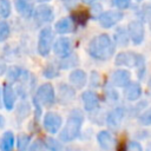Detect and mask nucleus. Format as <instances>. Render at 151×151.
Listing matches in <instances>:
<instances>
[{"mask_svg":"<svg viewBox=\"0 0 151 151\" xmlns=\"http://www.w3.org/2000/svg\"><path fill=\"white\" fill-rule=\"evenodd\" d=\"M114 52L116 44L111 39V37L105 33L93 37L87 45V53L90 54V57L99 61H106L111 59Z\"/></svg>","mask_w":151,"mask_h":151,"instance_id":"obj_1","label":"nucleus"},{"mask_svg":"<svg viewBox=\"0 0 151 151\" xmlns=\"http://www.w3.org/2000/svg\"><path fill=\"white\" fill-rule=\"evenodd\" d=\"M84 119L85 118L83 111L79 109H73L70 112L65 124H63L60 131L58 132L59 139L63 143H71L74 139H77L80 136Z\"/></svg>","mask_w":151,"mask_h":151,"instance_id":"obj_2","label":"nucleus"},{"mask_svg":"<svg viewBox=\"0 0 151 151\" xmlns=\"http://www.w3.org/2000/svg\"><path fill=\"white\" fill-rule=\"evenodd\" d=\"M114 64L117 66H126V67H134L138 71V78L143 79L145 74V59L142 54L127 51L120 52L114 58Z\"/></svg>","mask_w":151,"mask_h":151,"instance_id":"obj_3","label":"nucleus"},{"mask_svg":"<svg viewBox=\"0 0 151 151\" xmlns=\"http://www.w3.org/2000/svg\"><path fill=\"white\" fill-rule=\"evenodd\" d=\"M33 99L37 100L42 107L53 106L57 101V93H55V90H54L53 85L51 83L41 84L37 88V91L33 96Z\"/></svg>","mask_w":151,"mask_h":151,"instance_id":"obj_4","label":"nucleus"},{"mask_svg":"<svg viewBox=\"0 0 151 151\" xmlns=\"http://www.w3.org/2000/svg\"><path fill=\"white\" fill-rule=\"evenodd\" d=\"M63 124H64L63 117L58 112L48 111L42 117V127L47 133H50L52 136L60 131Z\"/></svg>","mask_w":151,"mask_h":151,"instance_id":"obj_5","label":"nucleus"},{"mask_svg":"<svg viewBox=\"0 0 151 151\" xmlns=\"http://www.w3.org/2000/svg\"><path fill=\"white\" fill-rule=\"evenodd\" d=\"M53 40H54V35H53L52 28L44 27L40 31L39 38H38V53L41 57H47L50 54L53 46Z\"/></svg>","mask_w":151,"mask_h":151,"instance_id":"obj_6","label":"nucleus"},{"mask_svg":"<svg viewBox=\"0 0 151 151\" xmlns=\"http://www.w3.org/2000/svg\"><path fill=\"white\" fill-rule=\"evenodd\" d=\"M126 113H127V111L124 106H116L114 109H112L111 111L107 112V114L105 117V123L107 124V126L110 129L116 130L120 126Z\"/></svg>","mask_w":151,"mask_h":151,"instance_id":"obj_7","label":"nucleus"},{"mask_svg":"<svg viewBox=\"0 0 151 151\" xmlns=\"http://www.w3.org/2000/svg\"><path fill=\"white\" fill-rule=\"evenodd\" d=\"M127 34L134 45H140L145 37L144 25L139 20H133L127 25Z\"/></svg>","mask_w":151,"mask_h":151,"instance_id":"obj_8","label":"nucleus"},{"mask_svg":"<svg viewBox=\"0 0 151 151\" xmlns=\"http://www.w3.org/2000/svg\"><path fill=\"white\" fill-rule=\"evenodd\" d=\"M123 13L119 11H106V12H101L100 15L98 17L99 24L101 27L104 28H111L113 27L116 24H118L122 19H123Z\"/></svg>","mask_w":151,"mask_h":151,"instance_id":"obj_9","label":"nucleus"},{"mask_svg":"<svg viewBox=\"0 0 151 151\" xmlns=\"http://www.w3.org/2000/svg\"><path fill=\"white\" fill-rule=\"evenodd\" d=\"M52 48H53V52L57 57L64 58V57L72 53L73 45H72L71 39H68L67 37H60L53 42Z\"/></svg>","mask_w":151,"mask_h":151,"instance_id":"obj_10","label":"nucleus"},{"mask_svg":"<svg viewBox=\"0 0 151 151\" xmlns=\"http://www.w3.org/2000/svg\"><path fill=\"white\" fill-rule=\"evenodd\" d=\"M97 143L104 151H113L117 146V140L113 134L107 130H101L97 133Z\"/></svg>","mask_w":151,"mask_h":151,"instance_id":"obj_11","label":"nucleus"},{"mask_svg":"<svg viewBox=\"0 0 151 151\" xmlns=\"http://www.w3.org/2000/svg\"><path fill=\"white\" fill-rule=\"evenodd\" d=\"M123 94L127 101H138L143 94V88L140 83L130 81L125 87H123Z\"/></svg>","mask_w":151,"mask_h":151,"instance_id":"obj_12","label":"nucleus"},{"mask_svg":"<svg viewBox=\"0 0 151 151\" xmlns=\"http://www.w3.org/2000/svg\"><path fill=\"white\" fill-rule=\"evenodd\" d=\"M81 101L85 111L92 112L99 107V96L92 90H86L81 93Z\"/></svg>","mask_w":151,"mask_h":151,"instance_id":"obj_13","label":"nucleus"},{"mask_svg":"<svg viewBox=\"0 0 151 151\" xmlns=\"http://www.w3.org/2000/svg\"><path fill=\"white\" fill-rule=\"evenodd\" d=\"M131 81V73L126 68H117L111 74V84L116 87H125Z\"/></svg>","mask_w":151,"mask_h":151,"instance_id":"obj_14","label":"nucleus"},{"mask_svg":"<svg viewBox=\"0 0 151 151\" xmlns=\"http://www.w3.org/2000/svg\"><path fill=\"white\" fill-rule=\"evenodd\" d=\"M31 76L32 74H29L28 71H26L25 68H21L19 66H11L7 70V80L9 84L26 81L27 79H29Z\"/></svg>","mask_w":151,"mask_h":151,"instance_id":"obj_15","label":"nucleus"},{"mask_svg":"<svg viewBox=\"0 0 151 151\" xmlns=\"http://www.w3.org/2000/svg\"><path fill=\"white\" fill-rule=\"evenodd\" d=\"M58 100L61 105H67L76 98V88L70 84H59L58 86Z\"/></svg>","mask_w":151,"mask_h":151,"instance_id":"obj_16","label":"nucleus"},{"mask_svg":"<svg viewBox=\"0 0 151 151\" xmlns=\"http://www.w3.org/2000/svg\"><path fill=\"white\" fill-rule=\"evenodd\" d=\"M15 101H17V92L13 88V86L9 83L4 84L2 87V104L4 107L8 111H12L15 106Z\"/></svg>","mask_w":151,"mask_h":151,"instance_id":"obj_17","label":"nucleus"},{"mask_svg":"<svg viewBox=\"0 0 151 151\" xmlns=\"http://www.w3.org/2000/svg\"><path fill=\"white\" fill-rule=\"evenodd\" d=\"M33 17L38 24H46L53 20V8L48 5H40L33 11Z\"/></svg>","mask_w":151,"mask_h":151,"instance_id":"obj_18","label":"nucleus"},{"mask_svg":"<svg viewBox=\"0 0 151 151\" xmlns=\"http://www.w3.org/2000/svg\"><path fill=\"white\" fill-rule=\"evenodd\" d=\"M68 81L76 90H81L87 84V74L81 68H74L68 74Z\"/></svg>","mask_w":151,"mask_h":151,"instance_id":"obj_19","label":"nucleus"},{"mask_svg":"<svg viewBox=\"0 0 151 151\" xmlns=\"http://www.w3.org/2000/svg\"><path fill=\"white\" fill-rule=\"evenodd\" d=\"M14 5L21 17L29 18L33 14V0H14Z\"/></svg>","mask_w":151,"mask_h":151,"instance_id":"obj_20","label":"nucleus"},{"mask_svg":"<svg viewBox=\"0 0 151 151\" xmlns=\"http://www.w3.org/2000/svg\"><path fill=\"white\" fill-rule=\"evenodd\" d=\"M14 134L12 131H5L0 139V151H13L14 147Z\"/></svg>","mask_w":151,"mask_h":151,"instance_id":"obj_21","label":"nucleus"},{"mask_svg":"<svg viewBox=\"0 0 151 151\" xmlns=\"http://www.w3.org/2000/svg\"><path fill=\"white\" fill-rule=\"evenodd\" d=\"M78 64H79V59L77 54L71 53L64 58H60L58 63V67L60 70H70V68H74L76 66H78Z\"/></svg>","mask_w":151,"mask_h":151,"instance_id":"obj_22","label":"nucleus"},{"mask_svg":"<svg viewBox=\"0 0 151 151\" xmlns=\"http://www.w3.org/2000/svg\"><path fill=\"white\" fill-rule=\"evenodd\" d=\"M72 28H73V21L70 18H63L59 21H57V24L54 25V29L59 34L70 33L72 31Z\"/></svg>","mask_w":151,"mask_h":151,"instance_id":"obj_23","label":"nucleus"},{"mask_svg":"<svg viewBox=\"0 0 151 151\" xmlns=\"http://www.w3.org/2000/svg\"><path fill=\"white\" fill-rule=\"evenodd\" d=\"M129 40H130V38L127 34V29L119 27L114 33V44L120 47H125V46H127Z\"/></svg>","mask_w":151,"mask_h":151,"instance_id":"obj_24","label":"nucleus"},{"mask_svg":"<svg viewBox=\"0 0 151 151\" xmlns=\"http://www.w3.org/2000/svg\"><path fill=\"white\" fill-rule=\"evenodd\" d=\"M116 88L117 87L113 86L112 84L106 85L104 87V97H105L106 101H109L111 104H116L119 100V93H118V91Z\"/></svg>","mask_w":151,"mask_h":151,"instance_id":"obj_25","label":"nucleus"},{"mask_svg":"<svg viewBox=\"0 0 151 151\" xmlns=\"http://www.w3.org/2000/svg\"><path fill=\"white\" fill-rule=\"evenodd\" d=\"M44 144L47 151H64L65 150L63 146V142L53 137H46L44 139Z\"/></svg>","mask_w":151,"mask_h":151,"instance_id":"obj_26","label":"nucleus"},{"mask_svg":"<svg viewBox=\"0 0 151 151\" xmlns=\"http://www.w3.org/2000/svg\"><path fill=\"white\" fill-rule=\"evenodd\" d=\"M29 113H31V105H29L26 100L21 101V103L17 106V113H15V116H17V119H18L19 122H21V120H24L25 118H27V117L29 116Z\"/></svg>","mask_w":151,"mask_h":151,"instance_id":"obj_27","label":"nucleus"},{"mask_svg":"<svg viewBox=\"0 0 151 151\" xmlns=\"http://www.w3.org/2000/svg\"><path fill=\"white\" fill-rule=\"evenodd\" d=\"M31 140H32V137L29 134H27L25 132L20 133L15 139L18 151H27V149H28V146L31 144Z\"/></svg>","mask_w":151,"mask_h":151,"instance_id":"obj_28","label":"nucleus"},{"mask_svg":"<svg viewBox=\"0 0 151 151\" xmlns=\"http://www.w3.org/2000/svg\"><path fill=\"white\" fill-rule=\"evenodd\" d=\"M59 67L55 66L54 64H47L44 68H42V76L46 79H54L57 77H59Z\"/></svg>","mask_w":151,"mask_h":151,"instance_id":"obj_29","label":"nucleus"},{"mask_svg":"<svg viewBox=\"0 0 151 151\" xmlns=\"http://www.w3.org/2000/svg\"><path fill=\"white\" fill-rule=\"evenodd\" d=\"M137 120H138L139 125H142V126H150L151 125V107L144 109L137 116Z\"/></svg>","mask_w":151,"mask_h":151,"instance_id":"obj_30","label":"nucleus"},{"mask_svg":"<svg viewBox=\"0 0 151 151\" xmlns=\"http://www.w3.org/2000/svg\"><path fill=\"white\" fill-rule=\"evenodd\" d=\"M88 18H90V13L88 12H86V11H78V12H74L72 14V18L71 19H72L73 22L84 26L87 22Z\"/></svg>","mask_w":151,"mask_h":151,"instance_id":"obj_31","label":"nucleus"},{"mask_svg":"<svg viewBox=\"0 0 151 151\" xmlns=\"http://www.w3.org/2000/svg\"><path fill=\"white\" fill-rule=\"evenodd\" d=\"M11 2L9 0H0V18L6 19L11 14Z\"/></svg>","mask_w":151,"mask_h":151,"instance_id":"obj_32","label":"nucleus"},{"mask_svg":"<svg viewBox=\"0 0 151 151\" xmlns=\"http://www.w3.org/2000/svg\"><path fill=\"white\" fill-rule=\"evenodd\" d=\"M11 33V28L9 25L5 21V20H0V42L5 41Z\"/></svg>","mask_w":151,"mask_h":151,"instance_id":"obj_33","label":"nucleus"},{"mask_svg":"<svg viewBox=\"0 0 151 151\" xmlns=\"http://www.w3.org/2000/svg\"><path fill=\"white\" fill-rule=\"evenodd\" d=\"M90 86L93 88H98L101 86V80H100V74L97 71H92L90 73Z\"/></svg>","mask_w":151,"mask_h":151,"instance_id":"obj_34","label":"nucleus"},{"mask_svg":"<svg viewBox=\"0 0 151 151\" xmlns=\"http://www.w3.org/2000/svg\"><path fill=\"white\" fill-rule=\"evenodd\" d=\"M122 151H144L143 150V146L137 140H130L125 144V146L123 147Z\"/></svg>","mask_w":151,"mask_h":151,"instance_id":"obj_35","label":"nucleus"},{"mask_svg":"<svg viewBox=\"0 0 151 151\" xmlns=\"http://www.w3.org/2000/svg\"><path fill=\"white\" fill-rule=\"evenodd\" d=\"M27 151H46L44 140H41V139H35L33 143L29 144Z\"/></svg>","mask_w":151,"mask_h":151,"instance_id":"obj_36","label":"nucleus"},{"mask_svg":"<svg viewBox=\"0 0 151 151\" xmlns=\"http://www.w3.org/2000/svg\"><path fill=\"white\" fill-rule=\"evenodd\" d=\"M113 4H114V6H117L118 8L125 9V8H127V7L130 6L131 0H113Z\"/></svg>","mask_w":151,"mask_h":151,"instance_id":"obj_37","label":"nucleus"},{"mask_svg":"<svg viewBox=\"0 0 151 151\" xmlns=\"http://www.w3.org/2000/svg\"><path fill=\"white\" fill-rule=\"evenodd\" d=\"M143 14H144V20L151 22V5H147L143 8Z\"/></svg>","mask_w":151,"mask_h":151,"instance_id":"obj_38","label":"nucleus"},{"mask_svg":"<svg viewBox=\"0 0 151 151\" xmlns=\"http://www.w3.org/2000/svg\"><path fill=\"white\" fill-rule=\"evenodd\" d=\"M5 125H6V118L2 114H0V129H4Z\"/></svg>","mask_w":151,"mask_h":151,"instance_id":"obj_39","label":"nucleus"},{"mask_svg":"<svg viewBox=\"0 0 151 151\" xmlns=\"http://www.w3.org/2000/svg\"><path fill=\"white\" fill-rule=\"evenodd\" d=\"M64 151H80L78 147H76V146H71V147H67V149H65Z\"/></svg>","mask_w":151,"mask_h":151,"instance_id":"obj_40","label":"nucleus"},{"mask_svg":"<svg viewBox=\"0 0 151 151\" xmlns=\"http://www.w3.org/2000/svg\"><path fill=\"white\" fill-rule=\"evenodd\" d=\"M4 107V104H2V90L0 87V109Z\"/></svg>","mask_w":151,"mask_h":151,"instance_id":"obj_41","label":"nucleus"},{"mask_svg":"<svg viewBox=\"0 0 151 151\" xmlns=\"http://www.w3.org/2000/svg\"><path fill=\"white\" fill-rule=\"evenodd\" d=\"M5 71H6V66L0 65V76H1V74H4V73H5Z\"/></svg>","mask_w":151,"mask_h":151,"instance_id":"obj_42","label":"nucleus"},{"mask_svg":"<svg viewBox=\"0 0 151 151\" xmlns=\"http://www.w3.org/2000/svg\"><path fill=\"white\" fill-rule=\"evenodd\" d=\"M83 2H85V4H92L94 0H81Z\"/></svg>","mask_w":151,"mask_h":151,"instance_id":"obj_43","label":"nucleus"},{"mask_svg":"<svg viewBox=\"0 0 151 151\" xmlns=\"http://www.w3.org/2000/svg\"><path fill=\"white\" fill-rule=\"evenodd\" d=\"M147 85H149V88H150V91H151V78L149 79V81H147Z\"/></svg>","mask_w":151,"mask_h":151,"instance_id":"obj_44","label":"nucleus"},{"mask_svg":"<svg viewBox=\"0 0 151 151\" xmlns=\"http://www.w3.org/2000/svg\"><path fill=\"white\" fill-rule=\"evenodd\" d=\"M37 1H39V2H47V1H50V0H37Z\"/></svg>","mask_w":151,"mask_h":151,"instance_id":"obj_45","label":"nucleus"},{"mask_svg":"<svg viewBox=\"0 0 151 151\" xmlns=\"http://www.w3.org/2000/svg\"><path fill=\"white\" fill-rule=\"evenodd\" d=\"M137 1H142V0H137Z\"/></svg>","mask_w":151,"mask_h":151,"instance_id":"obj_46","label":"nucleus"}]
</instances>
